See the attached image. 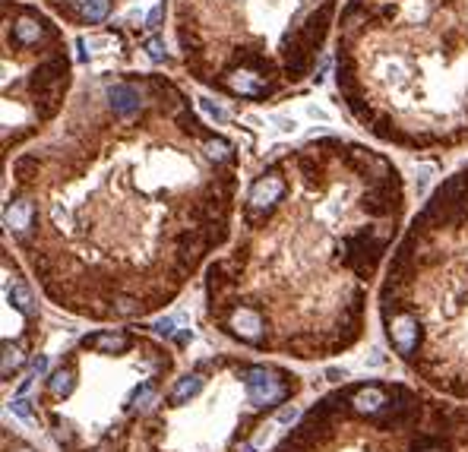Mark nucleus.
I'll list each match as a JSON object with an SVG mask.
<instances>
[{
  "mask_svg": "<svg viewBox=\"0 0 468 452\" xmlns=\"http://www.w3.org/2000/svg\"><path fill=\"white\" fill-rule=\"evenodd\" d=\"M146 51H149V58H152V60H164V45L158 38H149L146 41Z\"/></svg>",
  "mask_w": 468,
  "mask_h": 452,
  "instance_id": "obj_8",
  "label": "nucleus"
},
{
  "mask_svg": "<svg viewBox=\"0 0 468 452\" xmlns=\"http://www.w3.org/2000/svg\"><path fill=\"white\" fill-rule=\"evenodd\" d=\"M402 209V177L380 152L336 136L279 149L241 199V238L206 266L209 323L256 354L352 351Z\"/></svg>",
  "mask_w": 468,
  "mask_h": 452,
  "instance_id": "obj_2",
  "label": "nucleus"
},
{
  "mask_svg": "<svg viewBox=\"0 0 468 452\" xmlns=\"http://www.w3.org/2000/svg\"><path fill=\"white\" fill-rule=\"evenodd\" d=\"M177 354L136 329H95L41 377L32 418L60 452H133L168 392Z\"/></svg>",
  "mask_w": 468,
  "mask_h": 452,
  "instance_id": "obj_4",
  "label": "nucleus"
},
{
  "mask_svg": "<svg viewBox=\"0 0 468 452\" xmlns=\"http://www.w3.org/2000/svg\"><path fill=\"white\" fill-rule=\"evenodd\" d=\"M269 452H468V405L402 379H352L320 395Z\"/></svg>",
  "mask_w": 468,
  "mask_h": 452,
  "instance_id": "obj_6",
  "label": "nucleus"
},
{
  "mask_svg": "<svg viewBox=\"0 0 468 452\" xmlns=\"http://www.w3.org/2000/svg\"><path fill=\"white\" fill-rule=\"evenodd\" d=\"M162 16H164V0L158 3L152 13H149V19H146V29L149 32H158V25H162Z\"/></svg>",
  "mask_w": 468,
  "mask_h": 452,
  "instance_id": "obj_7",
  "label": "nucleus"
},
{
  "mask_svg": "<svg viewBox=\"0 0 468 452\" xmlns=\"http://www.w3.org/2000/svg\"><path fill=\"white\" fill-rule=\"evenodd\" d=\"M295 370L247 354H209L171 379L133 452H250L301 395Z\"/></svg>",
  "mask_w": 468,
  "mask_h": 452,
  "instance_id": "obj_5",
  "label": "nucleus"
},
{
  "mask_svg": "<svg viewBox=\"0 0 468 452\" xmlns=\"http://www.w3.org/2000/svg\"><path fill=\"white\" fill-rule=\"evenodd\" d=\"M146 111L73 121L7 171L10 238L51 304L82 320L158 313L231 234L238 149L181 92Z\"/></svg>",
  "mask_w": 468,
  "mask_h": 452,
  "instance_id": "obj_1",
  "label": "nucleus"
},
{
  "mask_svg": "<svg viewBox=\"0 0 468 452\" xmlns=\"http://www.w3.org/2000/svg\"><path fill=\"white\" fill-rule=\"evenodd\" d=\"M380 320L418 386L468 405V168L430 193L395 244Z\"/></svg>",
  "mask_w": 468,
  "mask_h": 452,
  "instance_id": "obj_3",
  "label": "nucleus"
}]
</instances>
